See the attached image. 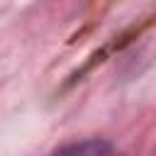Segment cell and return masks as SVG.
<instances>
[{
	"mask_svg": "<svg viewBox=\"0 0 156 156\" xmlns=\"http://www.w3.org/2000/svg\"><path fill=\"white\" fill-rule=\"evenodd\" d=\"M51 156H112V146L102 139H88V141L68 144V146L54 151Z\"/></svg>",
	"mask_w": 156,
	"mask_h": 156,
	"instance_id": "obj_1",
	"label": "cell"
}]
</instances>
